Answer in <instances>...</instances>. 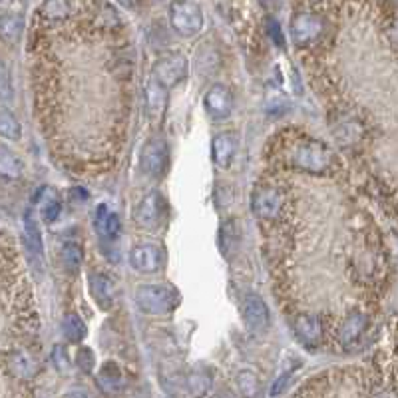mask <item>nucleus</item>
<instances>
[{"instance_id": "obj_1", "label": "nucleus", "mask_w": 398, "mask_h": 398, "mask_svg": "<svg viewBox=\"0 0 398 398\" xmlns=\"http://www.w3.org/2000/svg\"><path fill=\"white\" fill-rule=\"evenodd\" d=\"M287 163L307 174H327L335 165V153L321 142L305 137L291 144V149L287 151Z\"/></svg>"}, {"instance_id": "obj_2", "label": "nucleus", "mask_w": 398, "mask_h": 398, "mask_svg": "<svg viewBox=\"0 0 398 398\" xmlns=\"http://www.w3.org/2000/svg\"><path fill=\"white\" fill-rule=\"evenodd\" d=\"M134 298L139 311L156 317L175 311L179 305V293L170 285H139Z\"/></svg>"}, {"instance_id": "obj_3", "label": "nucleus", "mask_w": 398, "mask_h": 398, "mask_svg": "<svg viewBox=\"0 0 398 398\" xmlns=\"http://www.w3.org/2000/svg\"><path fill=\"white\" fill-rule=\"evenodd\" d=\"M170 25L179 36L191 38L203 28V13L193 0H174L170 4Z\"/></svg>"}, {"instance_id": "obj_4", "label": "nucleus", "mask_w": 398, "mask_h": 398, "mask_svg": "<svg viewBox=\"0 0 398 398\" xmlns=\"http://www.w3.org/2000/svg\"><path fill=\"white\" fill-rule=\"evenodd\" d=\"M187 74H189V62L181 52L165 54L151 68V76L165 88L177 86L179 82L186 80Z\"/></svg>"}, {"instance_id": "obj_5", "label": "nucleus", "mask_w": 398, "mask_h": 398, "mask_svg": "<svg viewBox=\"0 0 398 398\" xmlns=\"http://www.w3.org/2000/svg\"><path fill=\"white\" fill-rule=\"evenodd\" d=\"M142 170L149 177H160L170 163V149L162 136H151L142 149Z\"/></svg>"}, {"instance_id": "obj_6", "label": "nucleus", "mask_w": 398, "mask_h": 398, "mask_svg": "<svg viewBox=\"0 0 398 398\" xmlns=\"http://www.w3.org/2000/svg\"><path fill=\"white\" fill-rule=\"evenodd\" d=\"M287 210V195L277 187H261L253 195V213L261 219L273 221Z\"/></svg>"}, {"instance_id": "obj_7", "label": "nucleus", "mask_w": 398, "mask_h": 398, "mask_svg": "<svg viewBox=\"0 0 398 398\" xmlns=\"http://www.w3.org/2000/svg\"><path fill=\"white\" fill-rule=\"evenodd\" d=\"M323 30L324 20L317 13H298L291 20V38L298 48L319 40Z\"/></svg>"}, {"instance_id": "obj_8", "label": "nucleus", "mask_w": 398, "mask_h": 398, "mask_svg": "<svg viewBox=\"0 0 398 398\" xmlns=\"http://www.w3.org/2000/svg\"><path fill=\"white\" fill-rule=\"evenodd\" d=\"M80 6V0H44L36 11L38 22L46 28L64 25L70 20Z\"/></svg>"}, {"instance_id": "obj_9", "label": "nucleus", "mask_w": 398, "mask_h": 398, "mask_svg": "<svg viewBox=\"0 0 398 398\" xmlns=\"http://www.w3.org/2000/svg\"><path fill=\"white\" fill-rule=\"evenodd\" d=\"M163 215V198L160 191H151L137 203L134 221L142 229H158Z\"/></svg>"}, {"instance_id": "obj_10", "label": "nucleus", "mask_w": 398, "mask_h": 398, "mask_svg": "<svg viewBox=\"0 0 398 398\" xmlns=\"http://www.w3.org/2000/svg\"><path fill=\"white\" fill-rule=\"evenodd\" d=\"M205 112L213 120H225L229 118L231 112H233V106H235V100H233V94L231 90L224 84H215L207 90L205 94Z\"/></svg>"}, {"instance_id": "obj_11", "label": "nucleus", "mask_w": 398, "mask_h": 398, "mask_svg": "<svg viewBox=\"0 0 398 398\" xmlns=\"http://www.w3.org/2000/svg\"><path fill=\"white\" fill-rule=\"evenodd\" d=\"M167 92L170 88H165L162 82H158L153 76L144 88V104H146V112H148L149 122L158 125L162 122L165 108H167Z\"/></svg>"}, {"instance_id": "obj_12", "label": "nucleus", "mask_w": 398, "mask_h": 398, "mask_svg": "<svg viewBox=\"0 0 398 398\" xmlns=\"http://www.w3.org/2000/svg\"><path fill=\"white\" fill-rule=\"evenodd\" d=\"M241 305H243L241 307L243 309V319H245L249 331H253V333L267 331V327H269V309H267L265 301L259 295H255V293H249V295L243 297Z\"/></svg>"}, {"instance_id": "obj_13", "label": "nucleus", "mask_w": 398, "mask_h": 398, "mask_svg": "<svg viewBox=\"0 0 398 398\" xmlns=\"http://www.w3.org/2000/svg\"><path fill=\"white\" fill-rule=\"evenodd\" d=\"M130 265L139 273H156L162 267V251L151 243H139L130 251Z\"/></svg>"}, {"instance_id": "obj_14", "label": "nucleus", "mask_w": 398, "mask_h": 398, "mask_svg": "<svg viewBox=\"0 0 398 398\" xmlns=\"http://www.w3.org/2000/svg\"><path fill=\"white\" fill-rule=\"evenodd\" d=\"M88 283H90V293L100 305V309L110 311L116 303V285L112 283V279L102 273H92Z\"/></svg>"}, {"instance_id": "obj_15", "label": "nucleus", "mask_w": 398, "mask_h": 398, "mask_svg": "<svg viewBox=\"0 0 398 398\" xmlns=\"http://www.w3.org/2000/svg\"><path fill=\"white\" fill-rule=\"evenodd\" d=\"M237 146H239V136L233 134V132H224V134L213 137L212 156L215 165L217 167H227L233 160V156H235Z\"/></svg>"}, {"instance_id": "obj_16", "label": "nucleus", "mask_w": 398, "mask_h": 398, "mask_svg": "<svg viewBox=\"0 0 398 398\" xmlns=\"http://www.w3.org/2000/svg\"><path fill=\"white\" fill-rule=\"evenodd\" d=\"M25 245L30 259L42 263V259H44V243H42V235H40V229H38V224L32 212L25 213Z\"/></svg>"}, {"instance_id": "obj_17", "label": "nucleus", "mask_w": 398, "mask_h": 398, "mask_svg": "<svg viewBox=\"0 0 398 398\" xmlns=\"http://www.w3.org/2000/svg\"><path fill=\"white\" fill-rule=\"evenodd\" d=\"M364 329H366V315H362V313H350L345 321H341L338 324V341L348 347V345H352L359 336L364 333Z\"/></svg>"}, {"instance_id": "obj_18", "label": "nucleus", "mask_w": 398, "mask_h": 398, "mask_svg": "<svg viewBox=\"0 0 398 398\" xmlns=\"http://www.w3.org/2000/svg\"><path fill=\"white\" fill-rule=\"evenodd\" d=\"M6 371L14 374L16 378H32L36 373V362L32 361L22 350H11L4 357Z\"/></svg>"}, {"instance_id": "obj_19", "label": "nucleus", "mask_w": 398, "mask_h": 398, "mask_svg": "<svg viewBox=\"0 0 398 398\" xmlns=\"http://www.w3.org/2000/svg\"><path fill=\"white\" fill-rule=\"evenodd\" d=\"M293 329H295V333L301 341H305V343H319V338L323 335V324L319 321V317H315V315H309V313H303V315H298L297 319H295V323H293Z\"/></svg>"}, {"instance_id": "obj_20", "label": "nucleus", "mask_w": 398, "mask_h": 398, "mask_svg": "<svg viewBox=\"0 0 398 398\" xmlns=\"http://www.w3.org/2000/svg\"><path fill=\"white\" fill-rule=\"evenodd\" d=\"M94 227L102 239L114 241L120 235V217L116 213L108 212L106 205H100L96 210V217H94Z\"/></svg>"}, {"instance_id": "obj_21", "label": "nucleus", "mask_w": 398, "mask_h": 398, "mask_svg": "<svg viewBox=\"0 0 398 398\" xmlns=\"http://www.w3.org/2000/svg\"><path fill=\"white\" fill-rule=\"evenodd\" d=\"M62 331L64 335L68 341H72V343H80L84 336H86L88 329H86V323L82 321V317L80 315H76V313H70V315H66L62 321Z\"/></svg>"}, {"instance_id": "obj_22", "label": "nucleus", "mask_w": 398, "mask_h": 398, "mask_svg": "<svg viewBox=\"0 0 398 398\" xmlns=\"http://www.w3.org/2000/svg\"><path fill=\"white\" fill-rule=\"evenodd\" d=\"M60 257H62L64 269L68 273H78L80 267H82V259H84V253H82V247L78 243H66L60 251Z\"/></svg>"}, {"instance_id": "obj_23", "label": "nucleus", "mask_w": 398, "mask_h": 398, "mask_svg": "<svg viewBox=\"0 0 398 398\" xmlns=\"http://www.w3.org/2000/svg\"><path fill=\"white\" fill-rule=\"evenodd\" d=\"M62 212V203L58 195L54 191H48L44 193L42 198V203H40V215H42V221L44 224H54L58 219V215Z\"/></svg>"}, {"instance_id": "obj_24", "label": "nucleus", "mask_w": 398, "mask_h": 398, "mask_svg": "<svg viewBox=\"0 0 398 398\" xmlns=\"http://www.w3.org/2000/svg\"><path fill=\"white\" fill-rule=\"evenodd\" d=\"M22 172L20 160L14 156L13 151H8V148H0V174L6 179H16Z\"/></svg>"}, {"instance_id": "obj_25", "label": "nucleus", "mask_w": 398, "mask_h": 398, "mask_svg": "<svg viewBox=\"0 0 398 398\" xmlns=\"http://www.w3.org/2000/svg\"><path fill=\"white\" fill-rule=\"evenodd\" d=\"M98 380L104 390H118L122 386V371L118 369L116 362H106L104 369L100 371Z\"/></svg>"}, {"instance_id": "obj_26", "label": "nucleus", "mask_w": 398, "mask_h": 398, "mask_svg": "<svg viewBox=\"0 0 398 398\" xmlns=\"http://www.w3.org/2000/svg\"><path fill=\"white\" fill-rule=\"evenodd\" d=\"M0 30H2V38L6 42L14 44L20 34H22V16L20 14H4L2 18V25H0Z\"/></svg>"}, {"instance_id": "obj_27", "label": "nucleus", "mask_w": 398, "mask_h": 398, "mask_svg": "<svg viewBox=\"0 0 398 398\" xmlns=\"http://www.w3.org/2000/svg\"><path fill=\"white\" fill-rule=\"evenodd\" d=\"M239 241V231L233 221H227V224L221 227V251L227 255V259H231L233 251L237 249V243Z\"/></svg>"}, {"instance_id": "obj_28", "label": "nucleus", "mask_w": 398, "mask_h": 398, "mask_svg": "<svg viewBox=\"0 0 398 398\" xmlns=\"http://www.w3.org/2000/svg\"><path fill=\"white\" fill-rule=\"evenodd\" d=\"M217 66H219V58H217V54H215L213 50L201 48V52L198 54V60H195V68H198L199 74L201 76L212 74V72L217 70Z\"/></svg>"}, {"instance_id": "obj_29", "label": "nucleus", "mask_w": 398, "mask_h": 398, "mask_svg": "<svg viewBox=\"0 0 398 398\" xmlns=\"http://www.w3.org/2000/svg\"><path fill=\"white\" fill-rule=\"evenodd\" d=\"M0 134L6 139H20V122L8 110H2L0 116Z\"/></svg>"}, {"instance_id": "obj_30", "label": "nucleus", "mask_w": 398, "mask_h": 398, "mask_svg": "<svg viewBox=\"0 0 398 398\" xmlns=\"http://www.w3.org/2000/svg\"><path fill=\"white\" fill-rule=\"evenodd\" d=\"M187 385H189V392H191V394L201 397V394H205V392L210 390V386H212V376L207 373H203V371H198V373L189 374Z\"/></svg>"}, {"instance_id": "obj_31", "label": "nucleus", "mask_w": 398, "mask_h": 398, "mask_svg": "<svg viewBox=\"0 0 398 398\" xmlns=\"http://www.w3.org/2000/svg\"><path fill=\"white\" fill-rule=\"evenodd\" d=\"M237 383H239V388H241V392H243V394H247V397L257 394V388H259V378L251 373V371H243V373H239V376H237Z\"/></svg>"}, {"instance_id": "obj_32", "label": "nucleus", "mask_w": 398, "mask_h": 398, "mask_svg": "<svg viewBox=\"0 0 398 398\" xmlns=\"http://www.w3.org/2000/svg\"><path fill=\"white\" fill-rule=\"evenodd\" d=\"M267 32H269V36L273 40V44H277L279 48H285V34H283V28H281V25H279L275 18H269V20H267Z\"/></svg>"}, {"instance_id": "obj_33", "label": "nucleus", "mask_w": 398, "mask_h": 398, "mask_svg": "<svg viewBox=\"0 0 398 398\" xmlns=\"http://www.w3.org/2000/svg\"><path fill=\"white\" fill-rule=\"evenodd\" d=\"M78 366L84 371V373H90L94 366H96V359H94V352L90 348H80L78 350Z\"/></svg>"}, {"instance_id": "obj_34", "label": "nucleus", "mask_w": 398, "mask_h": 398, "mask_svg": "<svg viewBox=\"0 0 398 398\" xmlns=\"http://www.w3.org/2000/svg\"><path fill=\"white\" fill-rule=\"evenodd\" d=\"M52 362L56 364V369L58 371H66L68 366H70V361H68V355H66V348L64 347H54L52 350Z\"/></svg>"}, {"instance_id": "obj_35", "label": "nucleus", "mask_w": 398, "mask_h": 398, "mask_svg": "<svg viewBox=\"0 0 398 398\" xmlns=\"http://www.w3.org/2000/svg\"><path fill=\"white\" fill-rule=\"evenodd\" d=\"M259 2H263V4H267V2H271V0H259Z\"/></svg>"}]
</instances>
